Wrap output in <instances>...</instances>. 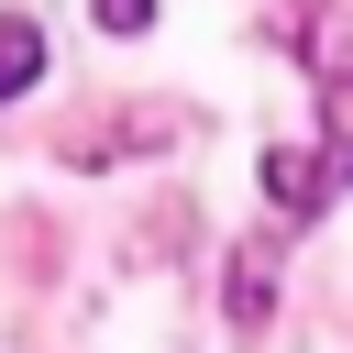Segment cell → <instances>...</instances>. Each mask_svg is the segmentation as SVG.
Wrapping results in <instances>:
<instances>
[{
	"label": "cell",
	"instance_id": "obj_2",
	"mask_svg": "<svg viewBox=\"0 0 353 353\" xmlns=\"http://www.w3.org/2000/svg\"><path fill=\"white\" fill-rule=\"evenodd\" d=\"M33 66H44V33L11 11V22H0V99H22V88H33Z\"/></svg>",
	"mask_w": 353,
	"mask_h": 353
},
{
	"label": "cell",
	"instance_id": "obj_1",
	"mask_svg": "<svg viewBox=\"0 0 353 353\" xmlns=\"http://www.w3.org/2000/svg\"><path fill=\"white\" fill-rule=\"evenodd\" d=\"M265 199H276L287 221H309V210L331 199V154H298V143H276V154H265Z\"/></svg>",
	"mask_w": 353,
	"mask_h": 353
},
{
	"label": "cell",
	"instance_id": "obj_4",
	"mask_svg": "<svg viewBox=\"0 0 353 353\" xmlns=\"http://www.w3.org/2000/svg\"><path fill=\"white\" fill-rule=\"evenodd\" d=\"M99 22H110V33H143V22H154V0H99Z\"/></svg>",
	"mask_w": 353,
	"mask_h": 353
},
{
	"label": "cell",
	"instance_id": "obj_3",
	"mask_svg": "<svg viewBox=\"0 0 353 353\" xmlns=\"http://www.w3.org/2000/svg\"><path fill=\"white\" fill-rule=\"evenodd\" d=\"M265 309H276V276H265V254H243V276H232V320L254 331Z\"/></svg>",
	"mask_w": 353,
	"mask_h": 353
}]
</instances>
